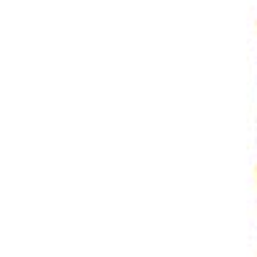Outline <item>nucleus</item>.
Returning <instances> with one entry per match:
<instances>
[]
</instances>
